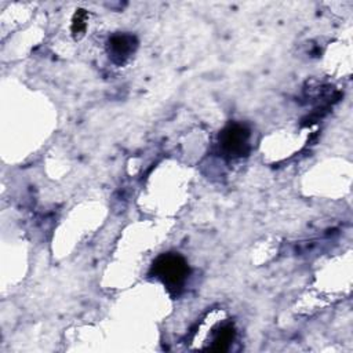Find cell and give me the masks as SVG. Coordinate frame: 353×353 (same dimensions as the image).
<instances>
[{"label": "cell", "mask_w": 353, "mask_h": 353, "mask_svg": "<svg viewBox=\"0 0 353 353\" xmlns=\"http://www.w3.org/2000/svg\"><path fill=\"white\" fill-rule=\"evenodd\" d=\"M189 273L190 269L188 262L178 252H164L159 255L150 268V274L172 290L181 288L185 284Z\"/></svg>", "instance_id": "6da1fadb"}, {"label": "cell", "mask_w": 353, "mask_h": 353, "mask_svg": "<svg viewBox=\"0 0 353 353\" xmlns=\"http://www.w3.org/2000/svg\"><path fill=\"white\" fill-rule=\"evenodd\" d=\"M250 130L240 123L228 124L219 134V146L228 157H241L248 152Z\"/></svg>", "instance_id": "7a4b0ae2"}, {"label": "cell", "mask_w": 353, "mask_h": 353, "mask_svg": "<svg viewBox=\"0 0 353 353\" xmlns=\"http://www.w3.org/2000/svg\"><path fill=\"white\" fill-rule=\"evenodd\" d=\"M108 54L109 58L117 63H125L138 47V40L134 34L130 33H114L108 40Z\"/></svg>", "instance_id": "3957f363"}, {"label": "cell", "mask_w": 353, "mask_h": 353, "mask_svg": "<svg viewBox=\"0 0 353 353\" xmlns=\"http://www.w3.org/2000/svg\"><path fill=\"white\" fill-rule=\"evenodd\" d=\"M234 335H236V331H234V327L232 324H225L222 325L215 336H214V341H212V345H211V350L214 352H226L232 343V341L234 339Z\"/></svg>", "instance_id": "277c9868"}, {"label": "cell", "mask_w": 353, "mask_h": 353, "mask_svg": "<svg viewBox=\"0 0 353 353\" xmlns=\"http://www.w3.org/2000/svg\"><path fill=\"white\" fill-rule=\"evenodd\" d=\"M87 21V14L84 10H77V12L73 17V22H72V32L74 37H79L83 34V32L85 30V23Z\"/></svg>", "instance_id": "5b68a950"}]
</instances>
